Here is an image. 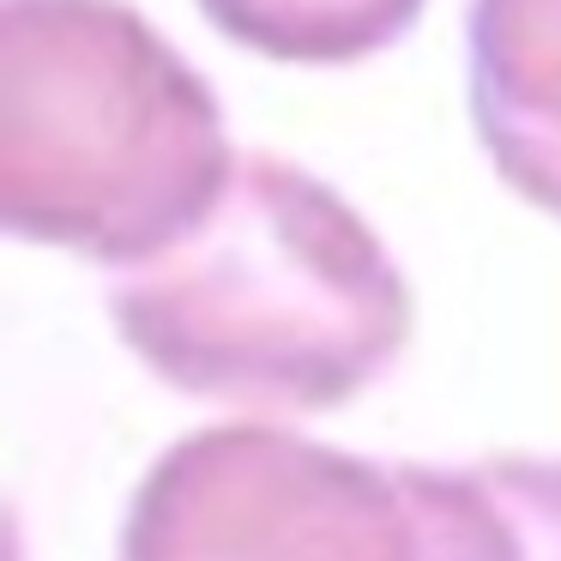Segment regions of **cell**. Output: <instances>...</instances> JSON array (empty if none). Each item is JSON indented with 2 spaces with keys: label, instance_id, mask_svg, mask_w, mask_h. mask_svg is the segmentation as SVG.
Returning a JSON list of instances; mask_svg holds the SVG:
<instances>
[{
  "label": "cell",
  "instance_id": "6",
  "mask_svg": "<svg viewBox=\"0 0 561 561\" xmlns=\"http://www.w3.org/2000/svg\"><path fill=\"white\" fill-rule=\"evenodd\" d=\"M495 489L501 513L513 525L519 561H561V459H525V453H495L477 459Z\"/></svg>",
  "mask_w": 561,
  "mask_h": 561
},
{
  "label": "cell",
  "instance_id": "5",
  "mask_svg": "<svg viewBox=\"0 0 561 561\" xmlns=\"http://www.w3.org/2000/svg\"><path fill=\"white\" fill-rule=\"evenodd\" d=\"M218 37L260 61L356 67L423 19V0H199Z\"/></svg>",
  "mask_w": 561,
  "mask_h": 561
},
{
  "label": "cell",
  "instance_id": "4",
  "mask_svg": "<svg viewBox=\"0 0 561 561\" xmlns=\"http://www.w3.org/2000/svg\"><path fill=\"white\" fill-rule=\"evenodd\" d=\"M471 122L495 175L561 218V0H471Z\"/></svg>",
  "mask_w": 561,
  "mask_h": 561
},
{
  "label": "cell",
  "instance_id": "3",
  "mask_svg": "<svg viewBox=\"0 0 561 561\" xmlns=\"http://www.w3.org/2000/svg\"><path fill=\"white\" fill-rule=\"evenodd\" d=\"M122 561H519L483 465L363 459L278 423H211L158 453Z\"/></svg>",
  "mask_w": 561,
  "mask_h": 561
},
{
  "label": "cell",
  "instance_id": "1",
  "mask_svg": "<svg viewBox=\"0 0 561 561\" xmlns=\"http://www.w3.org/2000/svg\"><path fill=\"white\" fill-rule=\"evenodd\" d=\"M122 344L187 399L314 416L404 356L416 302L375 224L278 151H236L206 218L110 278Z\"/></svg>",
  "mask_w": 561,
  "mask_h": 561
},
{
  "label": "cell",
  "instance_id": "2",
  "mask_svg": "<svg viewBox=\"0 0 561 561\" xmlns=\"http://www.w3.org/2000/svg\"><path fill=\"white\" fill-rule=\"evenodd\" d=\"M211 79L127 0L0 7V224L122 272L230 182Z\"/></svg>",
  "mask_w": 561,
  "mask_h": 561
}]
</instances>
